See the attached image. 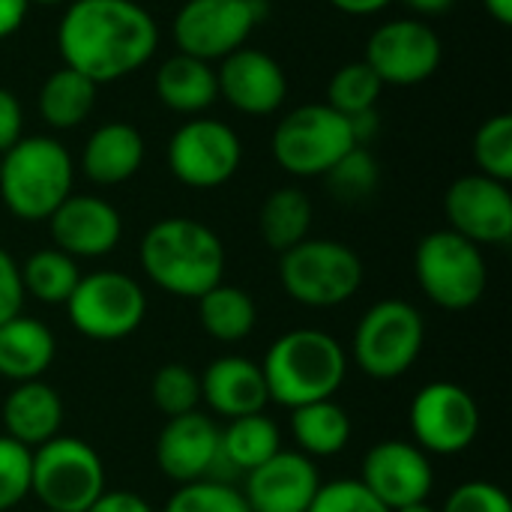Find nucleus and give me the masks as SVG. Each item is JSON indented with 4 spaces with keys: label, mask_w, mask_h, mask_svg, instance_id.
<instances>
[{
    "label": "nucleus",
    "mask_w": 512,
    "mask_h": 512,
    "mask_svg": "<svg viewBox=\"0 0 512 512\" xmlns=\"http://www.w3.org/2000/svg\"><path fill=\"white\" fill-rule=\"evenodd\" d=\"M57 48L63 66L93 84H111L150 63L159 27L135 0H69L57 24Z\"/></svg>",
    "instance_id": "obj_1"
},
{
    "label": "nucleus",
    "mask_w": 512,
    "mask_h": 512,
    "mask_svg": "<svg viewBox=\"0 0 512 512\" xmlns=\"http://www.w3.org/2000/svg\"><path fill=\"white\" fill-rule=\"evenodd\" d=\"M144 276L165 294L198 300L225 276V246L219 234L186 216L159 219L138 246Z\"/></svg>",
    "instance_id": "obj_2"
},
{
    "label": "nucleus",
    "mask_w": 512,
    "mask_h": 512,
    "mask_svg": "<svg viewBox=\"0 0 512 512\" xmlns=\"http://www.w3.org/2000/svg\"><path fill=\"white\" fill-rule=\"evenodd\" d=\"M261 372L270 402L282 408H300L333 399L345 384L348 360L339 339L315 327H300L282 333L267 348Z\"/></svg>",
    "instance_id": "obj_3"
},
{
    "label": "nucleus",
    "mask_w": 512,
    "mask_h": 512,
    "mask_svg": "<svg viewBox=\"0 0 512 512\" xmlns=\"http://www.w3.org/2000/svg\"><path fill=\"white\" fill-rule=\"evenodd\" d=\"M72 183L75 162L51 135H24L0 156V201L21 222H48Z\"/></svg>",
    "instance_id": "obj_4"
},
{
    "label": "nucleus",
    "mask_w": 512,
    "mask_h": 512,
    "mask_svg": "<svg viewBox=\"0 0 512 512\" xmlns=\"http://www.w3.org/2000/svg\"><path fill=\"white\" fill-rule=\"evenodd\" d=\"M414 276L423 294L447 312H465L477 306L489 288L483 249L450 228L432 231L417 243Z\"/></svg>",
    "instance_id": "obj_5"
},
{
    "label": "nucleus",
    "mask_w": 512,
    "mask_h": 512,
    "mask_svg": "<svg viewBox=\"0 0 512 512\" xmlns=\"http://www.w3.org/2000/svg\"><path fill=\"white\" fill-rule=\"evenodd\" d=\"M285 294L309 309H333L348 303L363 285L360 255L339 240H312L291 246L279 261Z\"/></svg>",
    "instance_id": "obj_6"
},
{
    "label": "nucleus",
    "mask_w": 512,
    "mask_h": 512,
    "mask_svg": "<svg viewBox=\"0 0 512 512\" xmlns=\"http://www.w3.org/2000/svg\"><path fill=\"white\" fill-rule=\"evenodd\" d=\"M426 345V321L408 300H381L369 306L354 330L351 354L363 375L393 381L411 372Z\"/></svg>",
    "instance_id": "obj_7"
},
{
    "label": "nucleus",
    "mask_w": 512,
    "mask_h": 512,
    "mask_svg": "<svg viewBox=\"0 0 512 512\" xmlns=\"http://www.w3.org/2000/svg\"><path fill=\"white\" fill-rule=\"evenodd\" d=\"M354 147L351 120L327 102H309L288 111L273 132V159L294 177H324Z\"/></svg>",
    "instance_id": "obj_8"
},
{
    "label": "nucleus",
    "mask_w": 512,
    "mask_h": 512,
    "mask_svg": "<svg viewBox=\"0 0 512 512\" xmlns=\"http://www.w3.org/2000/svg\"><path fill=\"white\" fill-rule=\"evenodd\" d=\"M105 492V465L99 453L69 435H57L33 450L30 495L45 510L87 512Z\"/></svg>",
    "instance_id": "obj_9"
},
{
    "label": "nucleus",
    "mask_w": 512,
    "mask_h": 512,
    "mask_svg": "<svg viewBox=\"0 0 512 512\" xmlns=\"http://www.w3.org/2000/svg\"><path fill=\"white\" fill-rule=\"evenodd\" d=\"M66 315L81 336L93 342H117L144 324L147 294L120 270H96L81 276L66 300Z\"/></svg>",
    "instance_id": "obj_10"
},
{
    "label": "nucleus",
    "mask_w": 512,
    "mask_h": 512,
    "mask_svg": "<svg viewBox=\"0 0 512 512\" xmlns=\"http://www.w3.org/2000/svg\"><path fill=\"white\" fill-rule=\"evenodd\" d=\"M267 0H186L174 18V42L198 60H225L264 21Z\"/></svg>",
    "instance_id": "obj_11"
},
{
    "label": "nucleus",
    "mask_w": 512,
    "mask_h": 512,
    "mask_svg": "<svg viewBox=\"0 0 512 512\" xmlns=\"http://www.w3.org/2000/svg\"><path fill=\"white\" fill-rule=\"evenodd\" d=\"M165 159L168 171L183 186L219 189L237 174L243 162V144L228 123L213 117H192L171 135Z\"/></svg>",
    "instance_id": "obj_12"
},
{
    "label": "nucleus",
    "mask_w": 512,
    "mask_h": 512,
    "mask_svg": "<svg viewBox=\"0 0 512 512\" xmlns=\"http://www.w3.org/2000/svg\"><path fill=\"white\" fill-rule=\"evenodd\" d=\"M408 426L423 453L456 456L477 441L480 408L471 390L462 384L432 381L414 396L408 408Z\"/></svg>",
    "instance_id": "obj_13"
},
{
    "label": "nucleus",
    "mask_w": 512,
    "mask_h": 512,
    "mask_svg": "<svg viewBox=\"0 0 512 512\" xmlns=\"http://www.w3.org/2000/svg\"><path fill=\"white\" fill-rule=\"evenodd\" d=\"M444 45L435 27L417 18H399L381 24L366 42V63L381 84L414 87L435 75L441 66Z\"/></svg>",
    "instance_id": "obj_14"
},
{
    "label": "nucleus",
    "mask_w": 512,
    "mask_h": 512,
    "mask_svg": "<svg viewBox=\"0 0 512 512\" xmlns=\"http://www.w3.org/2000/svg\"><path fill=\"white\" fill-rule=\"evenodd\" d=\"M444 213L450 231L483 246H504L512 237V192L510 183L492 180L486 174H465L450 183L444 195Z\"/></svg>",
    "instance_id": "obj_15"
},
{
    "label": "nucleus",
    "mask_w": 512,
    "mask_h": 512,
    "mask_svg": "<svg viewBox=\"0 0 512 512\" xmlns=\"http://www.w3.org/2000/svg\"><path fill=\"white\" fill-rule=\"evenodd\" d=\"M360 483L393 512L429 501L435 471L414 441H378L363 456Z\"/></svg>",
    "instance_id": "obj_16"
},
{
    "label": "nucleus",
    "mask_w": 512,
    "mask_h": 512,
    "mask_svg": "<svg viewBox=\"0 0 512 512\" xmlns=\"http://www.w3.org/2000/svg\"><path fill=\"white\" fill-rule=\"evenodd\" d=\"M219 96L249 117L276 114L288 99V75L276 57L258 48H237L216 69Z\"/></svg>",
    "instance_id": "obj_17"
},
{
    "label": "nucleus",
    "mask_w": 512,
    "mask_h": 512,
    "mask_svg": "<svg viewBox=\"0 0 512 512\" xmlns=\"http://www.w3.org/2000/svg\"><path fill=\"white\" fill-rule=\"evenodd\" d=\"M54 249L81 258L111 255L123 237V219L114 204L99 195H69L48 219Z\"/></svg>",
    "instance_id": "obj_18"
},
{
    "label": "nucleus",
    "mask_w": 512,
    "mask_h": 512,
    "mask_svg": "<svg viewBox=\"0 0 512 512\" xmlns=\"http://www.w3.org/2000/svg\"><path fill=\"white\" fill-rule=\"evenodd\" d=\"M156 465L177 486L207 480L219 465V426L213 417L201 411L171 417L156 438Z\"/></svg>",
    "instance_id": "obj_19"
},
{
    "label": "nucleus",
    "mask_w": 512,
    "mask_h": 512,
    "mask_svg": "<svg viewBox=\"0 0 512 512\" xmlns=\"http://www.w3.org/2000/svg\"><path fill=\"white\" fill-rule=\"evenodd\" d=\"M318 489L321 474L315 462L303 453L279 450L246 474L243 498L252 512H306Z\"/></svg>",
    "instance_id": "obj_20"
},
{
    "label": "nucleus",
    "mask_w": 512,
    "mask_h": 512,
    "mask_svg": "<svg viewBox=\"0 0 512 512\" xmlns=\"http://www.w3.org/2000/svg\"><path fill=\"white\" fill-rule=\"evenodd\" d=\"M201 402H207L213 414L228 420L261 414L270 402L261 363L240 354H225L213 360L201 375Z\"/></svg>",
    "instance_id": "obj_21"
},
{
    "label": "nucleus",
    "mask_w": 512,
    "mask_h": 512,
    "mask_svg": "<svg viewBox=\"0 0 512 512\" xmlns=\"http://www.w3.org/2000/svg\"><path fill=\"white\" fill-rule=\"evenodd\" d=\"M144 165V135L123 120L102 123L90 132L84 153H81V171L96 186H120L132 180Z\"/></svg>",
    "instance_id": "obj_22"
},
{
    "label": "nucleus",
    "mask_w": 512,
    "mask_h": 512,
    "mask_svg": "<svg viewBox=\"0 0 512 512\" xmlns=\"http://www.w3.org/2000/svg\"><path fill=\"white\" fill-rule=\"evenodd\" d=\"M63 426V399L42 378L15 384V390L3 402V429L12 441L27 450L42 447L57 438Z\"/></svg>",
    "instance_id": "obj_23"
},
{
    "label": "nucleus",
    "mask_w": 512,
    "mask_h": 512,
    "mask_svg": "<svg viewBox=\"0 0 512 512\" xmlns=\"http://www.w3.org/2000/svg\"><path fill=\"white\" fill-rule=\"evenodd\" d=\"M57 354L54 333L27 315H15L0 324V378L12 384L42 378Z\"/></svg>",
    "instance_id": "obj_24"
},
{
    "label": "nucleus",
    "mask_w": 512,
    "mask_h": 512,
    "mask_svg": "<svg viewBox=\"0 0 512 512\" xmlns=\"http://www.w3.org/2000/svg\"><path fill=\"white\" fill-rule=\"evenodd\" d=\"M156 93L177 114H201L219 99L216 69L207 60L177 51L156 69Z\"/></svg>",
    "instance_id": "obj_25"
},
{
    "label": "nucleus",
    "mask_w": 512,
    "mask_h": 512,
    "mask_svg": "<svg viewBox=\"0 0 512 512\" xmlns=\"http://www.w3.org/2000/svg\"><path fill=\"white\" fill-rule=\"evenodd\" d=\"M291 435L303 456L330 459L351 441V417L336 399L291 408Z\"/></svg>",
    "instance_id": "obj_26"
},
{
    "label": "nucleus",
    "mask_w": 512,
    "mask_h": 512,
    "mask_svg": "<svg viewBox=\"0 0 512 512\" xmlns=\"http://www.w3.org/2000/svg\"><path fill=\"white\" fill-rule=\"evenodd\" d=\"M198 321L210 339L231 345L252 336L258 324V306L249 291L219 282L198 297Z\"/></svg>",
    "instance_id": "obj_27"
},
{
    "label": "nucleus",
    "mask_w": 512,
    "mask_h": 512,
    "mask_svg": "<svg viewBox=\"0 0 512 512\" xmlns=\"http://www.w3.org/2000/svg\"><path fill=\"white\" fill-rule=\"evenodd\" d=\"M279 450H282V432L264 411L228 420V426L219 429V462L234 471L249 474L252 468L273 459Z\"/></svg>",
    "instance_id": "obj_28"
},
{
    "label": "nucleus",
    "mask_w": 512,
    "mask_h": 512,
    "mask_svg": "<svg viewBox=\"0 0 512 512\" xmlns=\"http://www.w3.org/2000/svg\"><path fill=\"white\" fill-rule=\"evenodd\" d=\"M96 87L90 78H84L81 72L60 66L54 69L42 90H39V114L51 129H75L81 126L93 105H96Z\"/></svg>",
    "instance_id": "obj_29"
},
{
    "label": "nucleus",
    "mask_w": 512,
    "mask_h": 512,
    "mask_svg": "<svg viewBox=\"0 0 512 512\" xmlns=\"http://www.w3.org/2000/svg\"><path fill=\"white\" fill-rule=\"evenodd\" d=\"M258 228H261V240L279 255L288 252L291 246L303 243L309 237V228H312L309 195L297 186L273 189L261 204Z\"/></svg>",
    "instance_id": "obj_30"
},
{
    "label": "nucleus",
    "mask_w": 512,
    "mask_h": 512,
    "mask_svg": "<svg viewBox=\"0 0 512 512\" xmlns=\"http://www.w3.org/2000/svg\"><path fill=\"white\" fill-rule=\"evenodd\" d=\"M18 270H21L24 297L30 294L33 300H39L45 306H66L75 285L81 282L78 261L54 246L33 252Z\"/></svg>",
    "instance_id": "obj_31"
},
{
    "label": "nucleus",
    "mask_w": 512,
    "mask_h": 512,
    "mask_svg": "<svg viewBox=\"0 0 512 512\" xmlns=\"http://www.w3.org/2000/svg\"><path fill=\"white\" fill-rule=\"evenodd\" d=\"M381 90H384V84L369 69V63L354 60L333 72L330 87H327V105L345 117H354V114L372 111L381 99Z\"/></svg>",
    "instance_id": "obj_32"
},
{
    "label": "nucleus",
    "mask_w": 512,
    "mask_h": 512,
    "mask_svg": "<svg viewBox=\"0 0 512 512\" xmlns=\"http://www.w3.org/2000/svg\"><path fill=\"white\" fill-rule=\"evenodd\" d=\"M150 399L168 420L192 414L201 405V378L186 363H165L150 381Z\"/></svg>",
    "instance_id": "obj_33"
},
{
    "label": "nucleus",
    "mask_w": 512,
    "mask_h": 512,
    "mask_svg": "<svg viewBox=\"0 0 512 512\" xmlns=\"http://www.w3.org/2000/svg\"><path fill=\"white\" fill-rule=\"evenodd\" d=\"M474 162L480 174L510 183L512 180V117L495 114L474 135Z\"/></svg>",
    "instance_id": "obj_34"
},
{
    "label": "nucleus",
    "mask_w": 512,
    "mask_h": 512,
    "mask_svg": "<svg viewBox=\"0 0 512 512\" xmlns=\"http://www.w3.org/2000/svg\"><path fill=\"white\" fill-rule=\"evenodd\" d=\"M330 192L339 201H363L375 192L378 186V162L369 150H363V144H357L351 153H345L327 174Z\"/></svg>",
    "instance_id": "obj_35"
},
{
    "label": "nucleus",
    "mask_w": 512,
    "mask_h": 512,
    "mask_svg": "<svg viewBox=\"0 0 512 512\" xmlns=\"http://www.w3.org/2000/svg\"><path fill=\"white\" fill-rule=\"evenodd\" d=\"M162 512H252L243 492L216 483V480H198L177 486V492L168 498Z\"/></svg>",
    "instance_id": "obj_36"
},
{
    "label": "nucleus",
    "mask_w": 512,
    "mask_h": 512,
    "mask_svg": "<svg viewBox=\"0 0 512 512\" xmlns=\"http://www.w3.org/2000/svg\"><path fill=\"white\" fill-rule=\"evenodd\" d=\"M33 480V450L0 435V512L18 507L30 495Z\"/></svg>",
    "instance_id": "obj_37"
},
{
    "label": "nucleus",
    "mask_w": 512,
    "mask_h": 512,
    "mask_svg": "<svg viewBox=\"0 0 512 512\" xmlns=\"http://www.w3.org/2000/svg\"><path fill=\"white\" fill-rule=\"evenodd\" d=\"M306 512H390L360 480L321 483Z\"/></svg>",
    "instance_id": "obj_38"
},
{
    "label": "nucleus",
    "mask_w": 512,
    "mask_h": 512,
    "mask_svg": "<svg viewBox=\"0 0 512 512\" xmlns=\"http://www.w3.org/2000/svg\"><path fill=\"white\" fill-rule=\"evenodd\" d=\"M441 512H512L510 498L489 480H468L456 486Z\"/></svg>",
    "instance_id": "obj_39"
},
{
    "label": "nucleus",
    "mask_w": 512,
    "mask_h": 512,
    "mask_svg": "<svg viewBox=\"0 0 512 512\" xmlns=\"http://www.w3.org/2000/svg\"><path fill=\"white\" fill-rule=\"evenodd\" d=\"M24 306V285L15 258L0 246V324L21 315Z\"/></svg>",
    "instance_id": "obj_40"
},
{
    "label": "nucleus",
    "mask_w": 512,
    "mask_h": 512,
    "mask_svg": "<svg viewBox=\"0 0 512 512\" xmlns=\"http://www.w3.org/2000/svg\"><path fill=\"white\" fill-rule=\"evenodd\" d=\"M24 138V108L9 87H0V156Z\"/></svg>",
    "instance_id": "obj_41"
},
{
    "label": "nucleus",
    "mask_w": 512,
    "mask_h": 512,
    "mask_svg": "<svg viewBox=\"0 0 512 512\" xmlns=\"http://www.w3.org/2000/svg\"><path fill=\"white\" fill-rule=\"evenodd\" d=\"M87 512H153V507L132 492H102V498Z\"/></svg>",
    "instance_id": "obj_42"
},
{
    "label": "nucleus",
    "mask_w": 512,
    "mask_h": 512,
    "mask_svg": "<svg viewBox=\"0 0 512 512\" xmlns=\"http://www.w3.org/2000/svg\"><path fill=\"white\" fill-rule=\"evenodd\" d=\"M27 9H30L27 0H0V39H9L12 33L21 30Z\"/></svg>",
    "instance_id": "obj_43"
},
{
    "label": "nucleus",
    "mask_w": 512,
    "mask_h": 512,
    "mask_svg": "<svg viewBox=\"0 0 512 512\" xmlns=\"http://www.w3.org/2000/svg\"><path fill=\"white\" fill-rule=\"evenodd\" d=\"M339 12L345 15H378L381 9H387L393 0H330Z\"/></svg>",
    "instance_id": "obj_44"
},
{
    "label": "nucleus",
    "mask_w": 512,
    "mask_h": 512,
    "mask_svg": "<svg viewBox=\"0 0 512 512\" xmlns=\"http://www.w3.org/2000/svg\"><path fill=\"white\" fill-rule=\"evenodd\" d=\"M348 120H351V129H354L357 144L369 141V138L378 132V111H375V108H372V111H363V114H354V117H348Z\"/></svg>",
    "instance_id": "obj_45"
},
{
    "label": "nucleus",
    "mask_w": 512,
    "mask_h": 512,
    "mask_svg": "<svg viewBox=\"0 0 512 512\" xmlns=\"http://www.w3.org/2000/svg\"><path fill=\"white\" fill-rule=\"evenodd\" d=\"M417 15H441L447 12L456 0H405Z\"/></svg>",
    "instance_id": "obj_46"
},
{
    "label": "nucleus",
    "mask_w": 512,
    "mask_h": 512,
    "mask_svg": "<svg viewBox=\"0 0 512 512\" xmlns=\"http://www.w3.org/2000/svg\"><path fill=\"white\" fill-rule=\"evenodd\" d=\"M483 6L489 9V15H492L498 24L510 27L512 24V0H483Z\"/></svg>",
    "instance_id": "obj_47"
},
{
    "label": "nucleus",
    "mask_w": 512,
    "mask_h": 512,
    "mask_svg": "<svg viewBox=\"0 0 512 512\" xmlns=\"http://www.w3.org/2000/svg\"><path fill=\"white\" fill-rule=\"evenodd\" d=\"M393 512H438L435 507H429V501H423V504H411V507H402V510H393Z\"/></svg>",
    "instance_id": "obj_48"
},
{
    "label": "nucleus",
    "mask_w": 512,
    "mask_h": 512,
    "mask_svg": "<svg viewBox=\"0 0 512 512\" xmlns=\"http://www.w3.org/2000/svg\"><path fill=\"white\" fill-rule=\"evenodd\" d=\"M30 6H60V3H69V0H27Z\"/></svg>",
    "instance_id": "obj_49"
},
{
    "label": "nucleus",
    "mask_w": 512,
    "mask_h": 512,
    "mask_svg": "<svg viewBox=\"0 0 512 512\" xmlns=\"http://www.w3.org/2000/svg\"><path fill=\"white\" fill-rule=\"evenodd\" d=\"M42 512H60V510H42Z\"/></svg>",
    "instance_id": "obj_50"
}]
</instances>
